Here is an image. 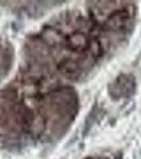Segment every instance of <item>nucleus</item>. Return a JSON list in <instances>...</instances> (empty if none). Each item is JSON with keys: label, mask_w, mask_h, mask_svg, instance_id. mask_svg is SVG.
<instances>
[{"label": "nucleus", "mask_w": 141, "mask_h": 159, "mask_svg": "<svg viewBox=\"0 0 141 159\" xmlns=\"http://www.w3.org/2000/svg\"><path fill=\"white\" fill-rule=\"evenodd\" d=\"M134 82L130 81L129 76L122 75L121 78H119L112 84L111 93L114 97H120V96H125L130 92V90H133L134 88Z\"/></svg>", "instance_id": "obj_3"}, {"label": "nucleus", "mask_w": 141, "mask_h": 159, "mask_svg": "<svg viewBox=\"0 0 141 159\" xmlns=\"http://www.w3.org/2000/svg\"><path fill=\"white\" fill-rule=\"evenodd\" d=\"M87 159H108V158L103 157V156H100V157H88Z\"/></svg>", "instance_id": "obj_4"}, {"label": "nucleus", "mask_w": 141, "mask_h": 159, "mask_svg": "<svg viewBox=\"0 0 141 159\" xmlns=\"http://www.w3.org/2000/svg\"><path fill=\"white\" fill-rule=\"evenodd\" d=\"M76 110L78 97L71 87L25 66L0 91V147L18 148L60 139Z\"/></svg>", "instance_id": "obj_2"}, {"label": "nucleus", "mask_w": 141, "mask_h": 159, "mask_svg": "<svg viewBox=\"0 0 141 159\" xmlns=\"http://www.w3.org/2000/svg\"><path fill=\"white\" fill-rule=\"evenodd\" d=\"M99 2L85 11L65 12L25 45L28 67L53 79L81 80L100 65L125 32L130 19L125 7ZM61 81V80H60Z\"/></svg>", "instance_id": "obj_1"}]
</instances>
